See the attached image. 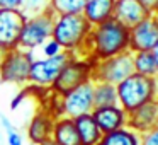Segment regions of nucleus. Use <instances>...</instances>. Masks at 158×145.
Here are the masks:
<instances>
[{"instance_id":"nucleus-1","label":"nucleus","mask_w":158,"mask_h":145,"mask_svg":"<svg viewBox=\"0 0 158 145\" xmlns=\"http://www.w3.org/2000/svg\"><path fill=\"white\" fill-rule=\"evenodd\" d=\"M129 51V29L110 19L94 26L89 36L87 53L94 62L107 60Z\"/></svg>"},{"instance_id":"nucleus-2","label":"nucleus","mask_w":158,"mask_h":145,"mask_svg":"<svg viewBox=\"0 0 158 145\" xmlns=\"http://www.w3.org/2000/svg\"><path fill=\"white\" fill-rule=\"evenodd\" d=\"M92 26L82 14L55 15L51 38L63 48V51L73 56H89L87 45Z\"/></svg>"},{"instance_id":"nucleus-3","label":"nucleus","mask_w":158,"mask_h":145,"mask_svg":"<svg viewBox=\"0 0 158 145\" xmlns=\"http://www.w3.org/2000/svg\"><path fill=\"white\" fill-rule=\"evenodd\" d=\"M117 103L126 113L141 108L143 104L158 99V77H144L131 73L116 86Z\"/></svg>"},{"instance_id":"nucleus-4","label":"nucleus","mask_w":158,"mask_h":145,"mask_svg":"<svg viewBox=\"0 0 158 145\" xmlns=\"http://www.w3.org/2000/svg\"><path fill=\"white\" fill-rule=\"evenodd\" d=\"M94 60L89 56H73L68 60L63 70L60 72L58 79L51 86V92L56 96H65L70 90L80 87L82 84L92 80L94 72Z\"/></svg>"},{"instance_id":"nucleus-5","label":"nucleus","mask_w":158,"mask_h":145,"mask_svg":"<svg viewBox=\"0 0 158 145\" xmlns=\"http://www.w3.org/2000/svg\"><path fill=\"white\" fill-rule=\"evenodd\" d=\"M53 22H55V14L51 12V9L41 14L27 15L21 33V39H19V48L31 53L36 48H41L51 38Z\"/></svg>"},{"instance_id":"nucleus-6","label":"nucleus","mask_w":158,"mask_h":145,"mask_svg":"<svg viewBox=\"0 0 158 145\" xmlns=\"http://www.w3.org/2000/svg\"><path fill=\"white\" fill-rule=\"evenodd\" d=\"M32 60H34V55L21 48L7 51L0 63V82L12 84L17 87L27 86Z\"/></svg>"},{"instance_id":"nucleus-7","label":"nucleus","mask_w":158,"mask_h":145,"mask_svg":"<svg viewBox=\"0 0 158 145\" xmlns=\"http://www.w3.org/2000/svg\"><path fill=\"white\" fill-rule=\"evenodd\" d=\"M133 72V53L126 51L123 55L94 63L92 82H107L112 84V86H117L124 79H127Z\"/></svg>"},{"instance_id":"nucleus-8","label":"nucleus","mask_w":158,"mask_h":145,"mask_svg":"<svg viewBox=\"0 0 158 145\" xmlns=\"http://www.w3.org/2000/svg\"><path fill=\"white\" fill-rule=\"evenodd\" d=\"M72 55L66 51L53 56V58H34L29 72V86L39 89H51L55 80L58 79L63 67L68 63Z\"/></svg>"},{"instance_id":"nucleus-9","label":"nucleus","mask_w":158,"mask_h":145,"mask_svg":"<svg viewBox=\"0 0 158 145\" xmlns=\"http://www.w3.org/2000/svg\"><path fill=\"white\" fill-rule=\"evenodd\" d=\"M27 15L21 9H0V48L12 51L19 48V39Z\"/></svg>"},{"instance_id":"nucleus-10","label":"nucleus","mask_w":158,"mask_h":145,"mask_svg":"<svg viewBox=\"0 0 158 145\" xmlns=\"http://www.w3.org/2000/svg\"><path fill=\"white\" fill-rule=\"evenodd\" d=\"M61 97V116L77 118L94 111V82H85Z\"/></svg>"},{"instance_id":"nucleus-11","label":"nucleus","mask_w":158,"mask_h":145,"mask_svg":"<svg viewBox=\"0 0 158 145\" xmlns=\"http://www.w3.org/2000/svg\"><path fill=\"white\" fill-rule=\"evenodd\" d=\"M158 46V17L150 14L129 29V51H153Z\"/></svg>"},{"instance_id":"nucleus-12","label":"nucleus","mask_w":158,"mask_h":145,"mask_svg":"<svg viewBox=\"0 0 158 145\" xmlns=\"http://www.w3.org/2000/svg\"><path fill=\"white\" fill-rule=\"evenodd\" d=\"M92 118L99 130L102 133H110V131L121 130L127 126V113L119 106H106V108H95L92 111Z\"/></svg>"},{"instance_id":"nucleus-13","label":"nucleus","mask_w":158,"mask_h":145,"mask_svg":"<svg viewBox=\"0 0 158 145\" xmlns=\"http://www.w3.org/2000/svg\"><path fill=\"white\" fill-rule=\"evenodd\" d=\"M158 126V99L143 104L141 108L127 113V128L143 135Z\"/></svg>"},{"instance_id":"nucleus-14","label":"nucleus","mask_w":158,"mask_h":145,"mask_svg":"<svg viewBox=\"0 0 158 145\" xmlns=\"http://www.w3.org/2000/svg\"><path fill=\"white\" fill-rule=\"evenodd\" d=\"M55 118L43 108L31 118L27 125V140L32 145H46L53 138Z\"/></svg>"},{"instance_id":"nucleus-15","label":"nucleus","mask_w":158,"mask_h":145,"mask_svg":"<svg viewBox=\"0 0 158 145\" xmlns=\"http://www.w3.org/2000/svg\"><path fill=\"white\" fill-rule=\"evenodd\" d=\"M146 15H150V12L144 9V5L139 0H116L112 19L117 21L119 24L126 26L127 29L141 22Z\"/></svg>"},{"instance_id":"nucleus-16","label":"nucleus","mask_w":158,"mask_h":145,"mask_svg":"<svg viewBox=\"0 0 158 145\" xmlns=\"http://www.w3.org/2000/svg\"><path fill=\"white\" fill-rule=\"evenodd\" d=\"M114 7H116V0H89L82 15L94 28L106 21H110L114 17Z\"/></svg>"},{"instance_id":"nucleus-17","label":"nucleus","mask_w":158,"mask_h":145,"mask_svg":"<svg viewBox=\"0 0 158 145\" xmlns=\"http://www.w3.org/2000/svg\"><path fill=\"white\" fill-rule=\"evenodd\" d=\"M51 142L55 145H82L73 118H66V116L56 118L55 126H53Z\"/></svg>"},{"instance_id":"nucleus-18","label":"nucleus","mask_w":158,"mask_h":145,"mask_svg":"<svg viewBox=\"0 0 158 145\" xmlns=\"http://www.w3.org/2000/svg\"><path fill=\"white\" fill-rule=\"evenodd\" d=\"M73 121H75V126H77V131H78L82 145H99V142H100L104 133L95 125L92 114L77 116V118H73Z\"/></svg>"},{"instance_id":"nucleus-19","label":"nucleus","mask_w":158,"mask_h":145,"mask_svg":"<svg viewBox=\"0 0 158 145\" xmlns=\"http://www.w3.org/2000/svg\"><path fill=\"white\" fill-rule=\"evenodd\" d=\"M117 103V90L116 86L107 82H94V109L95 108L116 106Z\"/></svg>"},{"instance_id":"nucleus-20","label":"nucleus","mask_w":158,"mask_h":145,"mask_svg":"<svg viewBox=\"0 0 158 145\" xmlns=\"http://www.w3.org/2000/svg\"><path fill=\"white\" fill-rule=\"evenodd\" d=\"M99 145H139V135L131 128L124 126L121 130L104 133Z\"/></svg>"},{"instance_id":"nucleus-21","label":"nucleus","mask_w":158,"mask_h":145,"mask_svg":"<svg viewBox=\"0 0 158 145\" xmlns=\"http://www.w3.org/2000/svg\"><path fill=\"white\" fill-rule=\"evenodd\" d=\"M133 68L134 73L144 77H158L156 62L151 51H136L133 53Z\"/></svg>"},{"instance_id":"nucleus-22","label":"nucleus","mask_w":158,"mask_h":145,"mask_svg":"<svg viewBox=\"0 0 158 145\" xmlns=\"http://www.w3.org/2000/svg\"><path fill=\"white\" fill-rule=\"evenodd\" d=\"M89 0H51V12L55 15L82 14Z\"/></svg>"},{"instance_id":"nucleus-23","label":"nucleus","mask_w":158,"mask_h":145,"mask_svg":"<svg viewBox=\"0 0 158 145\" xmlns=\"http://www.w3.org/2000/svg\"><path fill=\"white\" fill-rule=\"evenodd\" d=\"M49 7H51V0H22L21 11L26 15H34L49 11Z\"/></svg>"},{"instance_id":"nucleus-24","label":"nucleus","mask_w":158,"mask_h":145,"mask_svg":"<svg viewBox=\"0 0 158 145\" xmlns=\"http://www.w3.org/2000/svg\"><path fill=\"white\" fill-rule=\"evenodd\" d=\"M41 53H43V58H53V56L63 53V48L53 38H49L48 41L41 46Z\"/></svg>"},{"instance_id":"nucleus-25","label":"nucleus","mask_w":158,"mask_h":145,"mask_svg":"<svg viewBox=\"0 0 158 145\" xmlns=\"http://www.w3.org/2000/svg\"><path fill=\"white\" fill-rule=\"evenodd\" d=\"M139 145H158V126L139 135Z\"/></svg>"},{"instance_id":"nucleus-26","label":"nucleus","mask_w":158,"mask_h":145,"mask_svg":"<svg viewBox=\"0 0 158 145\" xmlns=\"http://www.w3.org/2000/svg\"><path fill=\"white\" fill-rule=\"evenodd\" d=\"M26 96H27V90H26V89H22L21 92H19L17 96H15L14 99L10 101V109H12V111H15V109H17V108L21 106V103L24 101V97H26Z\"/></svg>"},{"instance_id":"nucleus-27","label":"nucleus","mask_w":158,"mask_h":145,"mask_svg":"<svg viewBox=\"0 0 158 145\" xmlns=\"http://www.w3.org/2000/svg\"><path fill=\"white\" fill-rule=\"evenodd\" d=\"M22 0H0V9H21Z\"/></svg>"},{"instance_id":"nucleus-28","label":"nucleus","mask_w":158,"mask_h":145,"mask_svg":"<svg viewBox=\"0 0 158 145\" xmlns=\"http://www.w3.org/2000/svg\"><path fill=\"white\" fill-rule=\"evenodd\" d=\"M7 142L9 145H22V137L17 131H10V133H7Z\"/></svg>"},{"instance_id":"nucleus-29","label":"nucleus","mask_w":158,"mask_h":145,"mask_svg":"<svg viewBox=\"0 0 158 145\" xmlns=\"http://www.w3.org/2000/svg\"><path fill=\"white\" fill-rule=\"evenodd\" d=\"M139 2L144 5V9H146L150 14H153L155 9H156V5H158V0H139Z\"/></svg>"},{"instance_id":"nucleus-30","label":"nucleus","mask_w":158,"mask_h":145,"mask_svg":"<svg viewBox=\"0 0 158 145\" xmlns=\"http://www.w3.org/2000/svg\"><path fill=\"white\" fill-rule=\"evenodd\" d=\"M0 123H2V126L5 128V131H7V133H10V131H15L14 125H12L10 121H9L7 118H5V116H0Z\"/></svg>"},{"instance_id":"nucleus-31","label":"nucleus","mask_w":158,"mask_h":145,"mask_svg":"<svg viewBox=\"0 0 158 145\" xmlns=\"http://www.w3.org/2000/svg\"><path fill=\"white\" fill-rule=\"evenodd\" d=\"M151 53H153V56H155V62H156V70H158V46H156V48H155Z\"/></svg>"},{"instance_id":"nucleus-32","label":"nucleus","mask_w":158,"mask_h":145,"mask_svg":"<svg viewBox=\"0 0 158 145\" xmlns=\"http://www.w3.org/2000/svg\"><path fill=\"white\" fill-rule=\"evenodd\" d=\"M5 53H7V51H4V50L0 48V63H2V60H4V56H5Z\"/></svg>"},{"instance_id":"nucleus-33","label":"nucleus","mask_w":158,"mask_h":145,"mask_svg":"<svg viewBox=\"0 0 158 145\" xmlns=\"http://www.w3.org/2000/svg\"><path fill=\"white\" fill-rule=\"evenodd\" d=\"M153 14H155V15H156V17H158V5H156V9H155V12H153Z\"/></svg>"},{"instance_id":"nucleus-34","label":"nucleus","mask_w":158,"mask_h":145,"mask_svg":"<svg viewBox=\"0 0 158 145\" xmlns=\"http://www.w3.org/2000/svg\"><path fill=\"white\" fill-rule=\"evenodd\" d=\"M46 145H55V143H53V142H48V143H46Z\"/></svg>"}]
</instances>
